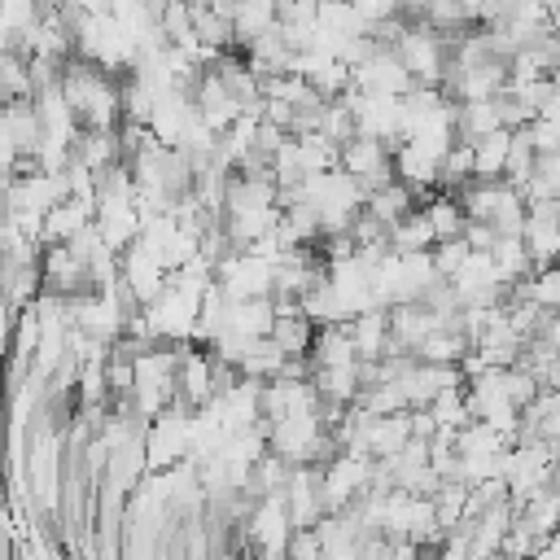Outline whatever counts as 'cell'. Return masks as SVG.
<instances>
[{
    "mask_svg": "<svg viewBox=\"0 0 560 560\" xmlns=\"http://www.w3.org/2000/svg\"><path fill=\"white\" fill-rule=\"evenodd\" d=\"M508 141H512V132H508V127H495V132H486V136L468 141V145H473V180H499V175H503Z\"/></svg>",
    "mask_w": 560,
    "mask_h": 560,
    "instance_id": "1",
    "label": "cell"
}]
</instances>
